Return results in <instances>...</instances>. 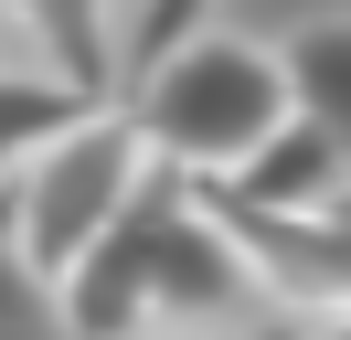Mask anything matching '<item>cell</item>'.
<instances>
[{
	"label": "cell",
	"mask_w": 351,
	"mask_h": 340,
	"mask_svg": "<svg viewBox=\"0 0 351 340\" xmlns=\"http://www.w3.org/2000/svg\"><path fill=\"white\" fill-rule=\"evenodd\" d=\"M43 298H53V330L64 340H149V330H213L223 308L256 298V276H245L223 212L202 202V181L149 170L128 191V212Z\"/></svg>",
	"instance_id": "1"
},
{
	"label": "cell",
	"mask_w": 351,
	"mask_h": 340,
	"mask_svg": "<svg viewBox=\"0 0 351 340\" xmlns=\"http://www.w3.org/2000/svg\"><path fill=\"white\" fill-rule=\"evenodd\" d=\"M287 117V75H277V42H245V32H181L171 53L138 64V149L181 181H223L245 170V149Z\"/></svg>",
	"instance_id": "2"
},
{
	"label": "cell",
	"mask_w": 351,
	"mask_h": 340,
	"mask_svg": "<svg viewBox=\"0 0 351 340\" xmlns=\"http://www.w3.org/2000/svg\"><path fill=\"white\" fill-rule=\"evenodd\" d=\"M149 170H160V160L138 149L128 106H107V96H96L75 127H53V138L32 149V160L11 170V181H0V191H11V212H0L11 255H22V266L53 287V276H64L75 255H86L96 234L117 223V212H128V191L149 181Z\"/></svg>",
	"instance_id": "3"
},
{
	"label": "cell",
	"mask_w": 351,
	"mask_h": 340,
	"mask_svg": "<svg viewBox=\"0 0 351 340\" xmlns=\"http://www.w3.org/2000/svg\"><path fill=\"white\" fill-rule=\"evenodd\" d=\"M202 202L223 212V234H234V255H245L256 287L298 298L308 319H319V308H351V170L308 212H245V202H223V191H202Z\"/></svg>",
	"instance_id": "4"
},
{
	"label": "cell",
	"mask_w": 351,
	"mask_h": 340,
	"mask_svg": "<svg viewBox=\"0 0 351 340\" xmlns=\"http://www.w3.org/2000/svg\"><path fill=\"white\" fill-rule=\"evenodd\" d=\"M341 170H351V160H341L308 117H277L256 149H245V170H223V181H202V191H223V202H245V212H308Z\"/></svg>",
	"instance_id": "5"
},
{
	"label": "cell",
	"mask_w": 351,
	"mask_h": 340,
	"mask_svg": "<svg viewBox=\"0 0 351 340\" xmlns=\"http://www.w3.org/2000/svg\"><path fill=\"white\" fill-rule=\"evenodd\" d=\"M0 11L32 32V64L43 75L86 85V96L117 85V0H0Z\"/></svg>",
	"instance_id": "6"
},
{
	"label": "cell",
	"mask_w": 351,
	"mask_h": 340,
	"mask_svg": "<svg viewBox=\"0 0 351 340\" xmlns=\"http://www.w3.org/2000/svg\"><path fill=\"white\" fill-rule=\"evenodd\" d=\"M277 75H287V117H308V127L351 160V21H308V32H287V42H277Z\"/></svg>",
	"instance_id": "7"
},
{
	"label": "cell",
	"mask_w": 351,
	"mask_h": 340,
	"mask_svg": "<svg viewBox=\"0 0 351 340\" xmlns=\"http://www.w3.org/2000/svg\"><path fill=\"white\" fill-rule=\"evenodd\" d=\"M86 85H64V75H43V64H0V181L32 160V149L53 138V127H75L86 117Z\"/></svg>",
	"instance_id": "8"
},
{
	"label": "cell",
	"mask_w": 351,
	"mask_h": 340,
	"mask_svg": "<svg viewBox=\"0 0 351 340\" xmlns=\"http://www.w3.org/2000/svg\"><path fill=\"white\" fill-rule=\"evenodd\" d=\"M202 21H213V0H138V11L117 21V64L138 75L149 53H171V42H181V32H202Z\"/></svg>",
	"instance_id": "9"
},
{
	"label": "cell",
	"mask_w": 351,
	"mask_h": 340,
	"mask_svg": "<svg viewBox=\"0 0 351 340\" xmlns=\"http://www.w3.org/2000/svg\"><path fill=\"white\" fill-rule=\"evenodd\" d=\"M0 340H64V330H53V298H43V276L11 255V234H0Z\"/></svg>",
	"instance_id": "10"
},
{
	"label": "cell",
	"mask_w": 351,
	"mask_h": 340,
	"mask_svg": "<svg viewBox=\"0 0 351 340\" xmlns=\"http://www.w3.org/2000/svg\"><path fill=\"white\" fill-rule=\"evenodd\" d=\"M234 340H308V319H245Z\"/></svg>",
	"instance_id": "11"
},
{
	"label": "cell",
	"mask_w": 351,
	"mask_h": 340,
	"mask_svg": "<svg viewBox=\"0 0 351 340\" xmlns=\"http://www.w3.org/2000/svg\"><path fill=\"white\" fill-rule=\"evenodd\" d=\"M308 340H351V308H319V319H308Z\"/></svg>",
	"instance_id": "12"
},
{
	"label": "cell",
	"mask_w": 351,
	"mask_h": 340,
	"mask_svg": "<svg viewBox=\"0 0 351 340\" xmlns=\"http://www.w3.org/2000/svg\"><path fill=\"white\" fill-rule=\"evenodd\" d=\"M149 340H213V330H149Z\"/></svg>",
	"instance_id": "13"
}]
</instances>
